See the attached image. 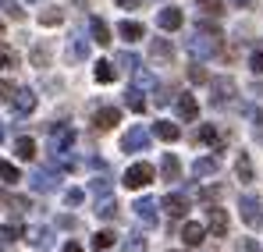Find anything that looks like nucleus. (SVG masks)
Segmentation results:
<instances>
[{
  "instance_id": "obj_1",
  "label": "nucleus",
  "mask_w": 263,
  "mask_h": 252,
  "mask_svg": "<svg viewBox=\"0 0 263 252\" xmlns=\"http://www.w3.org/2000/svg\"><path fill=\"white\" fill-rule=\"evenodd\" d=\"M189 50H192V57H199V61H206V57H214L220 50V32L210 25V22H203V25H196V36L189 40Z\"/></svg>"
},
{
  "instance_id": "obj_2",
  "label": "nucleus",
  "mask_w": 263,
  "mask_h": 252,
  "mask_svg": "<svg viewBox=\"0 0 263 252\" xmlns=\"http://www.w3.org/2000/svg\"><path fill=\"white\" fill-rule=\"evenodd\" d=\"M149 139H153V131H146L142 125H135V128L125 131L121 149H125V153H146V149H149Z\"/></svg>"
},
{
  "instance_id": "obj_3",
  "label": "nucleus",
  "mask_w": 263,
  "mask_h": 252,
  "mask_svg": "<svg viewBox=\"0 0 263 252\" xmlns=\"http://www.w3.org/2000/svg\"><path fill=\"white\" fill-rule=\"evenodd\" d=\"M238 210H242V220H246L249 227H260L263 224V203L256 196H242V199H238Z\"/></svg>"
},
{
  "instance_id": "obj_4",
  "label": "nucleus",
  "mask_w": 263,
  "mask_h": 252,
  "mask_svg": "<svg viewBox=\"0 0 263 252\" xmlns=\"http://www.w3.org/2000/svg\"><path fill=\"white\" fill-rule=\"evenodd\" d=\"M235 100V82L231 79H214L210 82V103L214 107H228Z\"/></svg>"
},
{
  "instance_id": "obj_5",
  "label": "nucleus",
  "mask_w": 263,
  "mask_h": 252,
  "mask_svg": "<svg viewBox=\"0 0 263 252\" xmlns=\"http://www.w3.org/2000/svg\"><path fill=\"white\" fill-rule=\"evenodd\" d=\"M153 181V167L149 164H132L125 170V188H146Z\"/></svg>"
},
{
  "instance_id": "obj_6",
  "label": "nucleus",
  "mask_w": 263,
  "mask_h": 252,
  "mask_svg": "<svg viewBox=\"0 0 263 252\" xmlns=\"http://www.w3.org/2000/svg\"><path fill=\"white\" fill-rule=\"evenodd\" d=\"M118 121H121V110H118V107H100V110H92V125L100 128V131L114 128Z\"/></svg>"
},
{
  "instance_id": "obj_7",
  "label": "nucleus",
  "mask_w": 263,
  "mask_h": 252,
  "mask_svg": "<svg viewBox=\"0 0 263 252\" xmlns=\"http://www.w3.org/2000/svg\"><path fill=\"white\" fill-rule=\"evenodd\" d=\"M181 22H185V14H181L178 7H164V11L157 14V25H160L164 32H175V29H181Z\"/></svg>"
},
{
  "instance_id": "obj_8",
  "label": "nucleus",
  "mask_w": 263,
  "mask_h": 252,
  "mask_svg": "<svg viewBox=\"0 0 263 252\" xmlns=\"http://www.w3.org/2000/svg\"><path fill=\"white\" fill-rule=\"evenodd\" d=\"M135 217H139V224H146V227H153L157 224V199H139L135 203Z\"/></svg>"
},
{
  "instance_id": "obj_9",
  "label": "nucleus",
  "mask_w": 263,
  "mask_h": 252,
  "mask_svg": "<svg viewBox=\"0 0 263 252\" xmlns=\"http://www.w3.org/2000/svg\"><path fill=\"white\" fill-rule=\"evenodd\" d=\"M178 118H181V121H196V118H199V103H196V96H189V92H181V96H178Z\"/></svg>"
},
{
  "instance_id": "obj_10",
  "label": "nucleus",
  "mask_w": 263,
  "mask_h": 252,
  "mask_svg": "<svg viewBox=\"0 0 263 252\" xmlns=\"http://www.w3.org/2000/svg\"><path fill=\"white\" fill-rule=\"evenodd\" d=\"M206 227H210L217 238H224V235H228V213L217 210V206H214V210H206Z\"/></svg>"
},
{
  "instance_id": "obj_11",
  "label": "nucleus",
  "mask_w": 263,
  "mask_h": 252,
  "mask_svg": "<svg viewBox=\"0 0 263 252\" xmlns=\"http://www.w3.org/2000/svg\"><path fill=\"white\" fill-rule=\"evenodd\" d=\"M220 170V157H199L196 164H192V174L196 178H210V174H217Z\"/></svg>"
},
{
  "instance_id": "obj_12",
  "label": "nucleus",
  "mask_w": 263,
  "mask_h": 252,
  "mask_svg": "<svg viewBox=\"0 0 263 252\" xmlns=\"http://www.w3.org/2000/svg\"><path fill=\"white\" fill-rule=\"evenodd\" d=\"M14 110L18 114H32L36 110V92L32 89H18L14 92Z\"/></svg>"
},
{
  "instance_id": "obj_13",
  "label": "nucleus",
  "mask_w": 263,
  "mask_h": 252,
  "mask_svg": "<svg viewBox=\"0 0 263 252\" xmlns=\"http://www.w3.org/2000/svg\"><path fill=\"white\" fill-rule=\"evenodd\" d=\"M164 210L171 213V217H185V210H189V199H185L181 192H167V199H164Z\"/></svg>"
},
{
  "instance_id": "obj_14",
  "label": "nucleus",
  "mask_w": 263,
  "mask_h": 252,
  "mask_svg": "<svg viewBox=\"0 0 263 252\" xmlns=\"http://www.w3.org/2000/svg\"><path fill=\"white\" fill-rule=\"evenodd\" d=\"M89 32H92V40L100 43V46H107V43H110V29H107V22H103V18H96V14L89 18Z\"/></svg>"
},
{
  "instance_id": "obj_15",
  "label": "nucleus",
  "mask_w": 263,
  "mask_h": 252,
  "mask_svg": "<svg viewBox=\"0 0 263 252\" xmlns=\"http://www.w3.org/2000/svg\"><path fill=\"white\" fill-rule=\"evenodd\" d=\"M149 57H153V61H171V57H175L171 40H153L149 43Z\"/></svg>"
},
{
  "instance_id": "obj_16",
  "label": "nucleus",
  "mask_w": 263,
  "mask_h": 252,
  "mask_svg": "<svg viewBox=\"0 0 263 252\" xmlns=\"http://www.w3.org/2000/svg\"><path fill=\"white\" fill-rule=\"evenodd\" d=\"M160 174H164L167 181H178V178H181V164H178L175 153H164V160H160Z\"/></svg>"
},
{
  "instance_id": "obj_17",
  "label": "nucleus",
  "mask_w": 263,
  "mask_h": 252,
  "mask_svg": "<svg viewBox=\"0 0 263 252\" xmlns=\"http://www.w3.org/2000/svg\"><path fill=\"white\" fill-rule=\"evenodd\" d=\"M181 238H185V245H199V242L206 238V227H203V224H192V220H189V224L181 227Z\"/></svg>"
},
{
  "instance_id": "obj_18",
  "label": "nucleus",
  "mask_w": 263,
  "mask_h": 252,
  "mask_svg": "<svg viewBox=\"0 0 263 252\" xmlns=\"http://www.w3.org/2000/svg\"><path fill=\"white\" fill-rule=\"evenodd\" d=\"M153 135L164 139V142H178L181 131H178V125H171V121H157V125H153Z\"/></svg>"
},
{
  "instance_id": "obj_19",
  "label": "nucleus",
  "mask_w": 263,
  "mask_h": 252,
  "mask_svg": "<svg viewBox=\"0 0 263 252\" xmlns=\"http://www.w3.org/2000/svg\"><path fill=\"white\" fill-rule=\"evenodd\" d=\"M125 107L135 110V114H142V110H146V100H142V89H139V85H132L128 92H125Z\"/></svg>"
},
{
  "instance_id": "obj_20",
  "label": "nucleus",
  "mask_w": 263,
  "mask_h": 252,
  "mask_svg": "<svg viewBox=\"0 0 263 252\" xmlns=\"http://www.w3.org/2000/svg\"><path fill=\"white\" fill-rule=\"evenodd\" d=\"M235 174H238V181H253V160H249V153H238Z\"/></svg>"
},
{
  "instance_id": "obj_21",
  "label": "nucleus",
  "mask_w": 263,
  "mask_h": 252,
  "mask_svg": "<svg viewBox=\"0 0 263 252\" xmlns=\"http://www.w3.org/2000/svg\"><path fill=\"white\" fill-rule=\"evenodd\" d=\"M71 142H75V131H71V128H64L61 135L53 131V149H50V153H68V146H71Z\"/></svg>"
},
{
  "instance_id": "obj_22",
  "label": "nucleus",
  "mask_w": 263,
  "mask_h": 252,
  "mask_svg": "<svg viewBox=\"0 0 263 252\" xmlns=\"http://www.w3.org/2000/svg\"><path fill=\"white\" fill-rule=\"evenodd\" d=\"M199 142H206V146L217 149V146H224V135H220L214 125H203V128H199Z\"/></svg>"
},
{
  "instance_id": "obj_23",
  "label": "nucleus",
  "mask_w": 263,
  "mask_h": 252,
  "mask_svg": "<svg viewBox=\"0 0 263 252\" xmlns=\"http://www.w3.org/2000/svg\"><path fill=\"white\" fill-rule=\"evenodd\" d=\"M118 32H121L128 43H135V40H142V32H146V29H142L139 22H121V25H118Z\"/></svg>"
},
{
  "instance_id": "obj_24",
  "label": "nucleus",
  "mask_w": 263,
  "mask_h": 252,
  "mask_svg": "<svg viewBox=\"0 0 263 252\" xmlns=\"http://www.w3.org/2000/svg\"><path fill=\"white\" fill-rule=\"evenodd\" d=\"M114 75H118V68H114V64H110V61H100V64H96V82H114Z\"/></svg>"
},
{
  "instance_id": "obj_25",
  "label": "nucleus",
  "mask_w": 263,
  "mask_h": 252,
  "mask_svg": "<svg viewBox=\"0 0 263 252\" xmlns=\"http://www.w3.org/2000/svg\"><path fill=\"white\" fill-rule=\"evenodd\" d=\"M110 245H114V235H110V231H96V235H92V249L96 252H107Z\"/></svg>"
},
{
  "instance_id": "obj_26",
  "label": "nucleus",
  "mask_w": 263,
  "mask_h": 252,
  "mask_svg": "<svg viewBox=\"0 0 263 252\" xmlns=\"http://www.w3.org/2000/svg\"><path fill=\"white\" fill-rule=\"evenodd\" d=\"M14 153H18L22 160H32V157H36V142H32V139H18Z\"/></svg>"
},
{
  "instance_id": "obj_27",
  "label": "nucleus",
  "mask_w": 263,
  "mask_h": 252,
  "mask_svg": "<svg viewBox=\"0 0 263 252\" xmlns=\"http://www.w3.org/2000/svg\"><path fill=\"white\" fill-rule=\"evenodd\" d=\"M0 7L7 11V18H11V22H22V18H25V11H22V4H18V0H0Z\"/></svg>"
},
{
  "instance_id": "obj_28",
  "label": "nucleus",
  "mask_w": 263,
  "mask_h": 252,
  "mask_svg": "<svg viewBox=\"0 0 263 252\" xmlns=\"http://www.w3.org/2000/svg\"><path fill=\"white\" fill-rule=\"evenodd\" d=\"M61 18H64V14H61L57 7H50V11H43V14H40V25H46V29H53V25H61Z\"/></svg>"
},
{
  "instance_id": "obj_29",
  "label": "nucleus",
  "mask_w": 263,
  "mask_h": 252,
  "mask_svg": "<svg viewBox=\"0 0 263 252\" xmlns=\"http://www.w3.org/2000/svg\"><path fill=\"white\" fill-rule=\"evenodd\" d=\"M32 188H36V192H50V188H53V178L43 174V170H40V174H32Z\"/></svg>"
},
{
  "instance_id": "obj_30",
  "label": "nucleus",
  "mask_w": 263,
  "mask_h": 252,
  "mask_svg": "<svg viewBox=\"0 0 263 252\" xmlns=\"http://www.w3.org/2000/svg\"><path fill=\"white\" fill-rule=\"evenodd\" d=\"M25 238H29L32 245H46V242H50V235H46V227H29V231H25Z\"/></svg>"
},
{
  "instance_id": "obj_31",
  "label": "nucleus",
  "mask_w": 263,
  "mask_h": 252,
  "mask_svg": "<svg viewBox=\"0 0 263 252\" xmlns=\"http://www.w3.org/2000/svg\"><path fill=\"white\" fill-rule=\"evenodd\" d=\"M0 238H7V242H14V238H25V231H22L18 224H4V227H0Z\"/></svg>"
},
{
  "instance_id": "obj_32",
  "label": "nucleus",
  "mask_w": 263,
  "mask_h": 252,
  "mask_svg": "<svg viewBox=\"0 0 263 252\" xmlns=\"http://www.w3.org/2000/svg\"><path fill=\"white\" fill-rule=\"evenodd\" d=\"M0 178H4V181H18V167L7 164V160H0Z\"/></svg>"
},
{
  "instance_id": "obj_33",
  "label": "nucleus",
  "mask_w": 263,
  "mask_h": 252,
  "mask_svg": "<svg viewBox=\"0 0 263 252\" xmlns=\"http://www.w3.org/2000/svg\"><path fill=\"white\" fill-rule=\"evenodd\" d=\"M100 217H103V220H110V217H114V213H118V203H114V199H103V203H100Z\"/></svg>"
},
{
  "instance_id": "obj_34",
  "label": "nucleus",
  "mask_w": 263,
  "mask_h": 252,
  "mask_svg": "<svg viewBox=\"0 0 263 252\" xmlns=\"http://www.w3.org/2000/svg\"><path fill=\"white\" fill-rule=\"evenodd\" d=\"M86 53H89L86 40H82V36H75V43H71V57H75V61H79V57H86Z\"/></svg>"
},
{
  "instance_id": "obj_35",
  "label": "nucleus",
  "mask_w": 263,
  "mask_h": 252,
  "mask_svg": "<svg viewBox=\"0 0 263 252\" xmlns=\"http://www.w3.org/2000/svg\"><path fill=\"white\" fill-rule=\"evenodd\" d=\"M135 85H139V89H153V85H157V79H153L149 71H139V75H135Z\"/></svg>"
},
{
  "instance_id": "obj_36",
  "label": "nucleus",
  "mask_w": 263,
  "mask_h": 252,
  "mask_svg": "<svg viewBox=\"0 0 263 252\" xmlns=\"http://www.w3.org/2000/svg\"><path fill=\"white\" fill-rule=\"evenodd\" d=\"M82 199H86V192H82V188H71V192H64V203H68V206H79Z\"/></svg>"
},
{
  "instance_id": "obj_37",
  "label": "nucleus",
  "mask_w": 263,
  "mask_h": 252,
  "mask_svg": "<svg viewBox=\"0 0 263 252\" xmlns=\"http://www.w3.org/2000/svg\"><path fill=\"white\" fill-rule=\"evenodd\" d=\"M14 92H18V89H14L11 82H0V103H11V100H14Z\"/></svg>"
},
{
  "instance_id": "obj_38",
  "label": "nucleus",
  "mask_w": 263,
  "mask_h": 252,
  "mask_svg": "<svg viewBox=\"0 0 263 252\" xmlns=\"http://www.w3.org/2000/svg\"><path fill=\"white\" fill-rule=\"evenodd\" d=\"M249 68H253V75H263V50H256L249 57Z\"/></svg>"
},
{
  "instance_id": "obj_39",
  "label": "nucleus",
  "mask_w": 263,
  "mask_h": 252,
  "mask_svg": "<svg viewBox=\"0 0 263 252\" xmlns=\"http://www.w3.org/2000/svg\"><path fill=\"white\" fill-rule=\"evenodd\" d=\"M11 64H14V53H11V46L0 43V68H11Z\"/></svg>"
},
{
  "instance_id": "obj_40",
  "label": "nucleus",
  "mask_w": 263,
  "mask_h": 252,
  "mask_svg": "<svg viewBox=\"0 0 263 252\" xmlns=\"http://www.w3.org/2000/svg\"><path fill=\"white\" fill-rule=\"evenodd\" d=\"M4 203H7V206H11L14 213H22L25 206H29V199H18V196H11V199H4Z\"/></svg>"
},
{
  "instance_id": "obj_41",
  "label": "nucleus",
  "mask_w": 263,
  "mask_h": 252,
  "mask_svg": "<svg viewBox=\"0 0 263 252\" xmlns=\"http://www.w3.org/2000/svg\"><path fill=\"white\" fill-rule=\"evenodd\" d=\"M118 64H121V68H139V57H135V53H121Z\"/></svg>"
},
{
  "instance_id": "obj_42",
  "label": "nucleus",
  "mask_w": 263,
  "mask_h": 252,
  "mask_svg": "<svg viewBox=\"0 0 263 252\" xmlns=\"http://www.w3.org/2000/svg\"><path fill=\"white\" fill-rule=\"evenodd\" d=\"M199 7H203L206 14H217V11H220V0H199Z\"/></svg>"
},
{
  "instance_id": "obj_43",
  "label": "nucleus",
  "mask_w": 263,
  "mask_h": 252,
  "mask_svg": "<svg viewBox=\"0 0 263 252\" xmlns=\"http://www.w3.org/2000/svg\"><path fill=\"white\" fill-rule=\"evenodd\" d=\"M189 79H192V82H206V71H203L199 64H192V71H189Z\"/></svg>"
},
{
  "instance_id": "obj_44",
  "label": "nucleus",
  "mask_w": 263,
  "mask_h": 252,
  "mask_svg": "<svg viewBox=\"0 0 263 252\" xmlns=\"http://www.w3.org/2000/svg\"><path fill=\"white\" fill-rule=\"evenodd\" d=\"M125 252H146V242H142V238H135V235H132V242H128V249Z\"/></svg>"
},
{
  "instance_id": "obj_45",
  "label": "nucleus",
  "mask_w": 263,
  "mask_h": 252,
  "mask_svg": "<svg viewBox=\"0 0 263 252\" xmlns=\"http://www.w3.org/2000/svg\"><path fill=\"white\" fill-rule=\"evenodd\" d=\"M246 114H249V121H253V125H256V128L263 125V114H260V110H256V107H249V110H246Z\"/></svg>"
},
{
  "instance_id": "obj_46",
  "label": "nucleus",
  "mask_w": 263,
  "mask_h": 252,
  "mask_svg": "<svg viewBox=\"0 0 263 252\" xmlns=\"http://www.w3.org/2000/svg\"><path fill=\"white\" fill-rule=\"evenodd\" d=\"M220 196V188H203V192H199V199H217Z\"/></svg>"
},
{
  "instance_id": "obj_47",
  "label": "nucleus",
  "mask_w": 263,
  "mask_h": 252,
  "mask_svg": "<svg viewBox=\"0 0 263 252\" xmlns=\"http://www.w3.org/2000/svg\"><path fill=\"white\" fill-rule=\"evenodd\" d=\"M118 7H125V11H135V7H139V0H118Z\"/></svg>"
},
{
  "instance_id": "obj_48",
  "label": "nucleus",
  "mask_w": 263,
  "mask_h": 252,
  "mask_svg": "<svg viewBox=\"0 0 263 252\" xmlns=\"http://www.w3.org/2000/svg\"><path fill=\"white\" fill-rule=\"evenodd\" d=\"M242 252H260V249H256V242H249V238H246V242H242Z\"/></svg>"
},
{
  "instance_id": "obj_49",
  "label": "nucleus",
  "mask_w": 263,
  "mask_h": 252,
  "mask_svg": "<svg viewBox=\"0 0 263 252\" xmlns=\"http://www.w3.org/2000/svg\"><path fill=\"white\" fill-rule=\"evenodd\" d=\"M64 252H86V249H82L79 242H68V245H64Z\"/></svg>"
},
{
  "instance_id": "obj_50",
  "label": "nucleus",
  "mask_w": 263,
  "mask_h": 252,
  "mask_svg": "<svg viewBox=\"0 0 263 252\" xmlns=\"http://www.w3.org/2000/svg\"><path fill=\"white\" fill-rule=\"evenodd\" d=\"M231 4H235V7H249L253 0H231Z\"/></svg>"
},
{
  "instance_id": "obj_51",
  "label": "nucleus",
  "mask_w": 263,
  "mask_h": 252,
  "mask_svg": "<svg viewBox=\"0 0 263 252\" xmlns=\"http://www.w3.org/2000/svg\"><path fill=\"white\" fill-rule=\"evenodd\" d=\"M256 92H260V96H263V82H260V85H256Z\"/></svg>"
},
{
  "instance_id": "obj_52",
  "label": "nucleus",
  "mask_w": 263,
  "mask_h": 252,
  "mask_svg": "<svg viewBox=\"0 0 263 252\" xmlns=\"http://www.w3.org/2000/svg\"><path fill=\"white\" fill-rule=\"evenodd\" d=\"M0 139H4V125H0Z\"/></svg>"
}]
</instances>
